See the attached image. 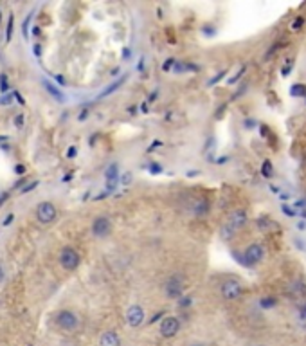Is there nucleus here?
<instances>
[{"label":"nucleus","instance_id":"f257e3e1","mask_svg":"<svg viewBox=\"0 0 306 346\" xmlns=\"http://www.w3.org/2000/svg\"><path fill=\"white\" fill-rule=\"evenodd\" d=\"M247 220H249L247 211H243V209L232 211V213L229 215V218H227V224L223 226V229H221V236L225 238V240H229L236 231H240V229L243 228L245 224H247Z\"/></svg>","mask_w":306,"mask_h":346},{"label":"nucleus","instance_id":"f03ea898","mask_svg":"<svg viewBox=\"0 0 306 346\" xmlns=\"http://www.w3.org/2000/svg\"><path fill=\"white\" fill-rule=\"evenodd\" d=\"M81 263L80 252L74 247H63L60 251V265L65 270H76Z\"/></svg>","mask_w":306,"mask_h":346},{"label":"nucleus","instance_id":"7ed1b4c3","mask_svg":"<svg viewBox=\"0 0 306 346\" xmlns=\"http://www.w3.org/2000/svg\"><path fill=\"white\" fill-rule=\"evenodd\" d=\"M54 323H56V327L61 328V330L72 332L80 325V318L74 312H71V310H60L56 314V318H54Z\"/></svg>","mask_w":306,"mask_h":346},{"label":"nucleus","instance_id":"20e7f679","mask_svg":"<svg viewBox=\"0 0 306 346\" xmlns=\"http://www.w3.org/2000/svg\"><path fill=\"white\" fill-rule=\"evenodd\" d=\"M263 258H265V247L258 242L250 243V245L243 251V263L249 267H254V265H258V263H261Z\"/></svg>","mask_w":306,"mask_h":346},{"label":"nucleus","instance_id":"39448f33","mask_svg":"<svg viewBox=\"0 0 306 346\" xmlns=\"http://www.w3.org/2000/svg\"><path fill=\"white\" fill-rule=\"evenodd\" d=\"M220 292H221V296H223V299H227V301H234V299H238L241 294H243V285H241L238 280H234V278H229V280H225L223 283H221Z\"/></svg>","mask_w":306,"mask_h":346},{"label":"nucleus","instance_id":"423d86ee","mask_svg":"<svg viewBox=\"0 0 306 346\" xmlns=\"http://www.w3.org/2000/svg\"><path fill=\"white\" fill-rule=\"evenodd\" d=\"M164 292L170 299H179L184 292V276L171 274L164 285Z\"/></svg>","mask_w":306,"mask_h":346},{"label":"nucleus","instance_id":"0eeeda50","mask_svg":"<svg viewBox=\"0 0 306 346\" xmlns=\"http://www.w3.org/2000/svg\"><path fill=\"white\" fill-rule=\"evenodd\" d=\"M180 327L182 325H180V319L177 316H168L160 323V336L166 337V339H171L180 332Z\"/></svg>","mask_w":306,"mask_h":346},{"label":"nucleus","instance_id":"6e6552de","mask_svg":"<svg viewBox=\"0 0 306 346\" xmlns=\"http://www.w3.org/2000/svg\"><path fill=\"white\" fill-rule=\"evenodd\" d=\"M92 234L98 238H106L112 231V220H110L106 215H101L92 222Z\"/></svg>","mask_w":306,"mask_h":346},{"label":"nucleus","instance_id":"1a4fd4ad","mask_svg":"<svg viewBox=\"0 0 306 346\" xmlns=\"http://www.w3.org/2000/svg\"><path fill=\"white\" fill-rule=\"evenodd\" d=\"M36 217L42 224L54 222V220H56V217H58L56 206L52 204V202H42V204L36 208Z\"/></svg>","mask_w":306,"mask_h":346},{"label":"nucleus","instance_id":"9d476101","mask_svg":"<svg viewBox=\"0 0 306 346\" xmlns=\"http://www.w3.org/2000/svg\"><path fill=\"white\" fill-rule=\"evenodd\" d=\"M144 318H146V314H144L142 307H139V305H132V307L126 310V323L132 328L141 327L142 321H144Z\"/></svg>","mask_w":306,"mask_h":346},{"label":"nucleus","instance_id":"9b49d317","mask_svg":"<svg viewBox=\"0 0 306 346\" xmlns=\"http://www.w3.org/2000/svg\"><path fill=\"white\" fill-rule=\"evenodd\" d=\"M104 180H106V193H112V191H115V188H117V184H119V166H117V162H112V164L106 168V171H104Z\"/></svg>","mask_w":306,"mask_h":346},{"label":"nucleus","instance_id":"f8f14e48","mask_svg":"<svg viewBox=\"0 0 306 346\" xmlns=\"http://www.w3.org/2000/svg\"><path fill=\"white\" fill-rule=\"evenodd\" d=\"M99 346H121V337L112 330L103 332V336L99 337Z\"/></svg>","mask_w":306,"mask_h":346},{"label":"nucleus","instance_id":"ddd939ff","mask_svg":"<svg viewBox=\"0 0 306 346\" xmlns=\"http://www.w3.org/2000/svg\"><path fill=\"white\" fill-rule=\"evenodd\" d=\"M43 87H45V90H47L49 94H51L52 98L58 101V103H65V94H63V92H61V90L58 89L56 85H52L51 81L43 80Z\"/></svg>","mask_w":306,"mask_h":346},{"label":"nucleus","instance_id":"4468645a","mask_svg":"<svg viewBox=\"0 0 306 346\" xmlns=\"http://www.w3.org/2000/svg\"><path fill=\"white\" fill-rule=\"evenodd\" d=\"M124 80H126V78L122 76V78H119L117 81H113V83H112V85L108 87V89H104L103 92H101V94H99V98H104V96H110V94H112V92H115V90H117L119 87H121L122 83H124Z\"/></svg>","mask_w":306,"mask_h":346},{"label":"nucleus","instance_id":"2eb2a0df","mask_svg":"<svg viewBox=\"0 0 306 346\" xmlns=\"http://www.w3.org/2000/svg\"><path fill=\"white\" fill-rule=\"evenodd\" d=\"M258 226H259V229H261V231H269L270 228H276V229H278V224H274L269 217H261V218H259V220H258Z\"/></svg>","mask_w":306,"mask_h":346},{"label":"nucleus","instance_id":"dca6fc26","mask_svg":"<svg viewBox=\"0 0 306 346\" xmlns=\"http://www.w3.org/2000/svg\"><path fill=\"white\" fill-rule=\"evenodd\" d=\"M261 175H263L265 179H270V177L274 175V166L270 161H265L263 164H261Z\"/></svg>","mask_w":306,"mask_h":346},{"label":"nucleus","instance_id":"f3484780","mask_svg":"<svg viewBox=\"0 0 306 346\" xmlns=\"http://www.w3.org/2000/svg\"><path fill=\"white\" fill-rule=\"evenodd\" d=\"M276 305H278V299H276V298H261V299H259V307L265 308V310L274 308Z\"/></svg>","mask_w":306,"mask_h":346},{"label":"nucleus","instance_id":"a211bd4d","mask_svg":"<svg viewBox=\"0 0 306 346\" xmlns=\"http://www.w3.org/2000/svg\"><path fill=\"white\" fill-rule=\"evenodd\" d=\"M209 209V204L207 200H197V204H195V213L197 215H205Z\"/></svg>","mask_w":306,"mask_h":346},{"label":"nucleus","instance_id":"6ab92c4d","mask_svg":"<svg viewBox=\"0 0 306 346\" xmlns=\"http://www.w3.org/2000/svg\"><path fill=\"white\" fill-rule=\"evenodd\" d=\"M292 96H306V85L303 83H297V85H292V90H290Z\"/></svg>","mask_w":306,"mask_h":346},{"label":"nucleus","instance_id":"aec40b11","mask_svg":"<svg viewBox=\"0 0 306 346\" xmlns=\"http://www.w3.org/2000/svg\"><path fill=\"white\" fill-rule=\"evenodd\" d=\"M31 18H33V13L29 14L27 18L24 20V25H22V33H24V38L25 40L29 38V22H31Z\"/></svg>","mask_w":306,"mask_h":346},{"label":"nucleus","instance_id":"412c9836","mask_svg":"<svg viewBox=\"0 0 306 346\" xmlns=\"http://www.w3.org/2000/svg\"><path fill=\"white\" fill-rule=\"evenodd\" d=\"M11 34H13V16L7 20V31H5V42H11Z\"/></svg>","mask_w":306,"mask_h":346},{"label":"nucleus","instance_id":"4be33fe9","mask_svg":"<svg viewBox=\"0 0 306 346\" xmlns=\"http://www.w3.org/2000/svg\"><path fill=\"white\" fill-rule=\"evenodd\" d=\"M0 90H2V92H7V90H9V85H7V76H5V74L0 76Z\"/></svg>","mask_w":306,"mask_h":346},{"label":"nucleus","instance_id":"5701e85b","mask_svg":"<svg viewBox=\"0 0 306 346\" xmlns=\"http://www.w3.org/2000/svg\"><path fill=\"white\" fill-rule=\"evenodd\" d=\"M303 24H305V18H303V16L296 18V20L292 22V31H299V29L303 27Z\"/></svg>","mask_w":306,"mask_h":346},{"label":"nucleus","instance_id":"b1692460","mask_svg":"<svg viewBox=\"0 0 306 346\" xmlns=\"http://www.w3.org/2000/svg\"><path fill=\"white\" fill-rule=\"evenodd\" d=\"M225 74H227V71H221L220 74H216V76L212 78V80H209V87H212V85H214V83H218V81H220L221 78L225 76Z\"/></svg>","mask_w":306,"mask_h":346},{"label":"nucleus","instance_id":"393cba45","mask_svg":"<svg viewBox=\"0 0 306 346\" xmlns=\"http://www.w3.org/2000/svg\"><path fill=\"white\" fill-rule=\"evenodd\" d=\"M245 69H247V67L243 65V67H241V69H240V71H238V74H236V76H232L231 80H229V83H231V85H232V83H236V81H238V80H240L241 76H243Z\"/></svg>","mask_w":306,"mask_h":346},{"label":"nucleus","instance_id":"a878e982","mask_svg":"<svg viewBox=\"0 0 306 346\" xmlns=\"http://www.w3.org/2000/svg\"><path fill=\"white\" fill-rule=\"evenodd\" d=\"M292 65H294V62L290 60V62L287 63V67H283V69H281V76H288V74H290V71H292Z\"/></svg>","mask_w":306,"mask_h":346},{"label":"nucleus","instance_id":"bb28decb","mask_svg":"<svg viewBox=\"0 0 306 346\" xmlns=\"http://www.w3.org/2000/svg\"><path fill=\"white\" fill-rule=\"evenodd\" d=\"M122 186H128L130 184V182H132V173H130V171H126V173H124V175H122Z\"/></svg>","mask_w":306,"mask_h":346},{"label":"nucleus","instance_id":"cd10ccee","mask_svg":"<svg viewBox=\"0 0 306 346\" xmlns=\"http://www.w3.org/2000/svg\"><path fill=\"white\" fill-rule=\"evenodd\" d=\"M11 100H13V94H5L0 98V105H11Z\"/></svg>","mask_w":306,"mask_h":346},{"label":"nucleus","instance_id":"c85d7f7f","mask_svg":"<svg viewBox=\"0 0 306 346\" xmlns=\"http://www.w3.org/2000/svg\"><path fill=\"white\" fill-rule=\"evenodd\" d=\"M281 209H283V211H285V213L288 215V217H296V211H294L292 208H288L287 204H283V206H281Z\"/></svg>","mask_w":306,"mask_h":346},{"label":"nucleus","instance_id":"c756f323","mask_svg":"<svg viewBox=\"0 0 306 346\" xmlns=\"http://www.w3.org/2000/svg\"><path fill=\"white\" fill-rule=\"evenodd\" d=\"M38 184H40V182H38V180H34V182H33V184H27V186H25V188H24V190H22V193H27V191H31V190H34V188H36V186Z\"/></svg>","mask_w":306,"mask_h":346},{"label":"nucleus","instance_id":"7c9ffc66","mask_svg":"<svg viewBox=\"0 0 306 346\" xmlns=\"http://www.w3.org/2000/svg\"><path fill=\"white\" fill-rule=\"evenodd\" d=\"M173 65H175V58H171V60H168V62L164 63V67H162V69H164V71H170Z\"/></svg>","mask_w":306,"mask_h":346},{"label":"nucleus","instance_id":"2f4dec72","mask_svg":"<svg viewBox=\"0 0 306 346\" xmlns=\"http://www.w3.org/2000/svg\"><path fill=\"white\" fill-rule=\"evenodd\" d=\"M189 305H191V298H184V299H180V307H182V308L189 307Z\"/></svg>","mask_w":306,"mask_h":346},{"label":"nucleus","instance_id":"473e14b6","mask_svg":"<svg viewBox=\"0 0 306 346\" xmlns=\"http://www.w3.org/2000/svg\"><path fill=\"white\" fill-rule=\"evenodd\" d=\"M13 218H14V215H13V213H9V215H7V217H5L4 222H2V226H9V224L13 222Z\"/></svg>","mask_w":306,"mask_h":346},{"label":"nucleus","instance_id":"72a5a7b5","mask_svg":"<svg viewBox=\"0 0 306 346\" xmlns=\"http://www.w3.org/2000/svg\"><path fill=\"white\" fill-rule=\"evenodd\" d=\"M76 153H78V150H76L74 146H71V148H69V152H67V157H69V159H72V157H76Z\"/></svg>","mask_w":306,"mask_h":346},{"label":"nucleus","instance_id":"f704fd0d","mask_svg":"<svg viewBox=\"0 0 306 346\" xmlns=\"http://www.w3.org/2000/svg\"><path fill=\"white\" fill-rule=\"evenodd\" d=\"M14 124H18V126L24 124V114H18V117L14 119Z\"/></svg>","mask_w":306,"mask_h":346},{"label":"nucleus","instance_id":"c9c22d12","mask_svg":"<svg viewBox=\"0 0 306 346\" xmlns=\"http://www.w3.org/2000/svg\"><path fill=\"white\" fill-rule=\"evenodd\" d=\"M14 171H16V175H24V171H25V168L22 166V164H18V166L14 168Z\"/></svg>","mask_w":306,"mask_h":346},{"label":"nucleus","instance_id":"e433bc0d","mask_svg":"<svg viewBox=\"0 0 306 346\" xmlns=\"http://www.w3.org/2000/svg\"><path fill=\"white\" fill-rule=\"evenodd\" d=\"M150 170L153 171V173H159V171H162V168H160L159 164H151V166H150Z\"/></svg>","mask_w":306,"mask_h":346},{"label":"nucleus","instance_id":"4c0bfd02","mask_svg":"<svg viewBox=\"0 0 306 346\" xmlns=\"http://www.w3.org/2000/svg\"><path fill=\"white\" fill-rule=\"evenodd\" d=\"M296 208H306V200H299V202H296Z\"/></svg>","mask_w":306,"mask_h":346},{"label":"nucleus","instance_id":"58836bf2","mask_svg":"<svg viewBox=\"0 0 306 346\" xmlns=\"http://www.w3.org/2000/svg\"><path fill=\"white\" fill-rule=\"evenodd\" d=\"M204 31H205V33H207V34H214V31H212V27H209V25H205V27H204Z\"/></svg>","mask_w":306,"mask_h":346},{"label":"nucleus","instance_id":"ea45409f","mask_svg":"<svg viewBox=\"0 0 306 346\" xmlns=\"http://www.w3.org/2000/svg\"><path fill=\"white\" fill-rule=\"evenodd\" d=\"M87 115H89V112H87V110H83V112H81V115H80V119H81V121H85Z\"/></svg>","mask_w":306,"mask_h":346},{"label":"nucleus","instance_id":"a19ab883","mask_svg":"<svg viewBox=\"0 0 306 346\" xmlns=\"http://www.w3.org/2000/svg\"><path fill=\"white\" fill-rule=\"evenodd\" d=\"M4 281V270H2V267H0V283Z\"/></svg>","mask_w":306,"mask_h":346},{"label":"nucleus","instance_id":"79ce46f5","mask_svg":"<svg viewBox=\"0 0 306 346\" xmlns=\"http://www.w3.org/2000/svg\"><path fill=\"white\" fill-rule=\"evenodd\" d=\"M122 56H124V58L130 56V49H124V52H122Z\"/></svg>","mask_w":306,"mask_h":346},{"label":"nucleus","instance_id":"37998d69","mask_svg":"<svg viewBox=\"0 0 306 346\" xmlns=\"http://www.w3.org/2000/svg\"><path fill=\"white\" fill-rule=\"evenodd\" d=\"M34 54H36V56H40V47H38V45L34 47Z\"/></svg>","mask_w":306,"mask_h":346},{"label":"nucleus","instance_id":"c03bdc74","mask_svg":"<svg viewBox=\"0 0 306 346\" xmlns=\"http://www.w3.org/2000/svg\"><path fill=\"white\" fill-rule=\"evenodd\" d=\"M191 346H207V345H204V343H195V345H191Z\"/></svg>","mask_w":306,"mask_h":346}]
</instances>
